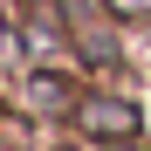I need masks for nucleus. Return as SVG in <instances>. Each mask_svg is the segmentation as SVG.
Wrapping results in <instances>:
<instances>
[{"instance_id":"nucleus-2","label":"nucleus","mask_w":151,"mask_h":151,"mask_svg":"<svg viewBox=\"0 0 151 151\" xmlns=\"http://www.w3.org/2000/svg\"><path fill=\"white\" fill-rule=\"evenodd\" d=\"M117 7H124V14H144V7H151V0H117Z\"/></svg>"},{"instance_id":"nucleus-1","label":"nucleus","mask_w":151,"mask_h":151,"mask_svg":"<svg viewBox=\"0 0 151 151\" xmlns=\"http://www.w3.org/2000/svg\"><path fill=\"white\" fill-rule=\"evenodd\" d=\"M83 124L103 131V137H131V110L124 103H83Z\"/></svg>"}]
</instances>
